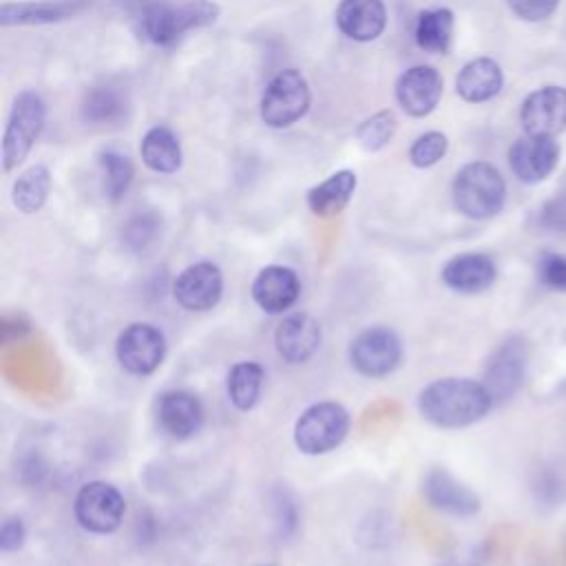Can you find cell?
<instances>
[{"mask_svg": "<svg viewBox=\"0 0 566 566\" xmlns=\"http://www.w3.org/2000/svg\"><path fill=\"white\" fill-rule=\"evenodd\" d=\"M493 405L484 382L469 378H442L420 391V413L444 429H458L482 420Z\"/></svg>", "mask_w": 566, "mask_h": 566, "instance_id": "cell-1", "label": "cell"}, {"mask_svg": "<svg viewBox=\"0 0 566 566\" xmlns=\"http://www.w3.org/2000/svg\"><path fill=\"white\" fill-rule=\"evenodd\" d=\"M219 18L212 0H155L142 13V31L157 46L175 44L190 29L208 27Z\"/></svg>", "mask_w": 566, "mask_h": 566, "instance_id": "cell-2", "label": "cell"}, {"mask_svg": "<svg viewBox=\"0 0 566 566\" xmlns=\"http://www.w3.org/2000/svg\"><path fill=\"white\" fill-rule=\"evenodd\" d=\"M455 208L469 219L495 217L506 201V184L500 170L489 161L462 166L451 186Z\"/></svg>", "mask_w": 566, "mask_h": 566, "instance_id": "cell-3", "label": "cell"}, {"mask_svg": "<svg viewBox=\"0 0 566 566\" xmlns=\"http://www.w3.org/2000/svg\"><path fill=\"white\" fill-rule=\"evenodd\" d=\"M44 122H46L44 99L35 91L18 93L11 104V113H9L4 137H2V164L7 172L18 168L27 159L40 133L44 130Z\"/></svg>", "mask_w": 566, "mask_h": 566, "instance_id": "cell-4", "label": "cell"}, {"mask_svg": "<svg viewBox=\"0 0 566 566\" xmlns=\"http://www.w3.org/2000/svg\"><path fill=\"white\" fill-rule=\"evenodd\" d=\"M312 102L310 84L296 69L279 71L261 95V119L270 128H285L298 122Z\"/></svg>", "mask_w": 566, "mask_h": 566, "instance_id": "cell-5", "label": "cell"}, {"mask_svg": "<svg viewBox=\"0 0 566 566\" xmlns=\"http://www.w3.org/2000/svg\"><path fill=\"white\" fill-rule=\"evenodd\" d=\"M349 429V416L338 402H318L307 407L294 427V442L307 455L336 449Z\"/></svg>", "mask_w": 566, "mask_h": 566, "instance_id": "cell-6", "label": "cell"}, {"mask_svg": "<svg viewBox=\"0 0 566 566\" xmlns=\"http://www.w3.org/2000/svg\"><path fill=\"white\" fill-rule=\"evenodd\" d=\"M126 502L108 482H88L75 495V517L91 533H113L124 517Z\"/></svg>", "mask_w": 566, "mask_h": 566, "instance_id": "cell-7", "label": "cell"}, {"mask_svg": "<svg viewBox=\"0 0 566 566\" xmlns=\"http://www.w3.org/2000/svg\"><path fill=\"white\" fill-rule=\"evenodd\" d=\"M117 360L130 374L146 376L155 371L166 354L164 334L148 323L128 325L117 338Z\"/></svg>", "mask_w": 566, "mask_h": 566, "instance_id": "cell-8", "label": "cell"}, {"mask_svg": "<svg viewBox=\"0 0 566 566\" xmlns=\"http://www.w3.org/2000/svg\"><path fill=\"white\" fill-rule=\"evenodd\" d=\"M528 360V345L524 338L513 336L504 340L491 356L484 369V387L493 400H509L522 385Z\"/></svg>", "mask_w": 566, "mask_h": 566, "instance_id": "cell-9", "label": "cell"}, {"mask_svg": "<svg viewBox=\"0 0 566 566\" xmlns=\"http://www.w3.org/2000/svg\"><path fill=\"white\" fill-rule=\"evenodd\" d=\"M520 122L526 135H559L566 128V88L548 84L528 93L520 106Z\"/></svg>", "mask_w": 566, "mask_h": 566, "instance_id": "cell-10", "label": "cell"}, {"mask_svg": "<svg viewBox=\"0 0 566 566\" xmlns=\"http://www.w3.org/2000/svg\"><path fill=\"white\" fill-rule=\"evenodd\" d=\"M400 340L387 327H371L358 334L349 347L352 365L371 378L387 376L400 360Z\"/></svg>", "mask_w": 566, "mask_h": 566, "instance_id": "cell-11", "label": "cell"}, {"mask_svg": "<svg viewBox=\"0 0 566 566\" xmlns=\"http://www.w3.org/2000/svg\"><path fill=\"white\" fill-rule=\"evenodd\" d=\"M559 161V144L555 137L524 135L509 148V166L524 184L544 181Z\"/></svg>", "mask_w": 566, "mask_h": 566, "instance_id": "cell-12", "label": "cell"}, {"mask_svg": "<svg viewBox=\"0 0 566 566\" xmlns=\"http://www.w3.org/2000/svg\"><path fill=\"white\" fill-rule=\"evenodd\" d=\"M442 77L429 64H416L407 69L396 82V99L400 108L411 117L429 115L442 97Z\"/></svg>", "mask_w": 566, "mask_h": 566, "instance_id": "cell-13", "label": "cell"}, {"mask_svg": "<svg viewBox=\"0 0 566 566\" xmlns=\"http://www.w3.org/2000/svg\"><path fill=\"white\" fill-rule=\"evenodd\" d=\"M221 270L208 261L188 265L175 281V298L190 312L212 310L221 298Z\"/></svg>", "mask_w": 566, "mask_h": 566, "instance_id": "cell-14", "label": "cell"}, {"mask_svg": "<svg viewBox=\"0 0 566 566\" xmlns=\"http://www.w3.org/2000/svg\"><path fill=\"white\" fill-rule=\"evenodd\" d=\"M298 292H301L298 276L294 270L285 265L263 268L252 283L254 303L268 314H281L290 310L296 303Z\"/></svg>", "mask_w": 566, "mask_h": 566, "instance_id": "cell-15", "label": "cell"}, {"mask_svg": "<svg viewBox=\"0 0 566 566\" xmlns=\"http://www.w3.org/2000/svg\"><path fill=\"white\" fill-rule=\"evenodd\" d=\"M336 27L349 40L371 42L387 27V9L382 0H340Z\"/></svg>", "mask_w": 566, "mask_h": 566, "instance_id": "cell-16", "label": "cell"}, {"mask_svg": "<svg viewBox=\"0 0 566 566\" xmlns=\"http://www.w3.org/2000/svg\"><path fill=\"white\" fill-rule=\"evenodd\" d=\"M274 343L276 352L287 363H305L321 345V325L307 314H292L279 325Z\"/></svg>", "mask_w": 566, "mask_h": 566, "instance_id": "cell-17", "label": "cell"}, {"mask_svg": "<svg viewBox=\"0 0 566 566\" xmlns=\"http://www.w3.org/2000/svg\"><path fill=\"white\" fill-rule=\"evenodd\" d=\"M502 86H504L502 66L486 55L469 60L455 77V91L469 104H482L493 99L502 91Z\"/></svg>", "mask_w": 566, "mask_h": 566, "instance_id": "cell-18", "label": "cell"}, {"mask_svg": "<svg viewBox=\"0 0 566 566\" xmlns=\"http://www.w3.org/2000/svg\"><path fill=\"white\" fill-rule=\"evenodd\" d=\"M495 274L497 270L491 256L480 252L458 254L451 261H447V265L442 268V281L451 290L464 292V294H475L486 290L495 281Z\"/></svg>", "mask_w": 566, "mask_h": 566, "instance_id": "cell-19", "label": "cell"}, {"mask_svg": "<svg viewBox=\"0 0 566 566\" xmlns=\"http://www.w3.org/2000/svg\"><path fill=\"white\" fill-rule=\"evenodd\" d=\"M86 7V0H35V2H4L0 9V24H51L73 18Z\"/></svg>", "mask_w": 566, "mask_h": 566, "instance_id": "cell-20", "label": "cell"}, {"mask_svg": "<svg viewBox=\"0 0 566 566\" xmlns=\"http://www.w3.org/2000/svg\"><path fill=\"white\" fill-rule=\"evenodd\" d=\"M159 424L172 438H190L203 422V407L197 396L188 391H168L159 400Z\"/></svg>", "mask_w": 566, "mask_h": 566, "instance_id": "cell-21", "label": "cell"}, {"mask_svg": "<svg viewBox=\"0 0 566 566\" xmlns=\"http://www.w3.org/2000/svg\"><path fill=\"white\" fill-rule=\"evenodd\" d=\"M422 491L436 509L453 515H473L480 509L478 495L447 471H431L424 478Z\"/></svg>", "mask_w": 566, "mask_h": 566, "instance_id": "cell-22", "label": "cell"}, {"mask_svg": "<svg viewBox=\"0 0 566 566\" xmlns=\"http://www.w3.org/2000/svg\"><path fill=\"white\" fill-rule=\"evenodd\" d=\"M356 190V172L352 170H336L325 181L316 184L307 192V206L318 217L338 214L352 199Z\"/></svg>", "mask_w": 566, "mask_h": 566, "instance_id": "cell-23", "label": "cell"}, {"mask_svg": "<svg viewBox=\"0 0 566 566\" xmlns=\"http://www.w3.org/2000/svg\"><path fill=\"white\" fill-rule=\"evenodd\" d=\"M144 164L155 172H177L181 166V146L177 135L168 126H153L146 130L139 144Z\"/></svg>", "mask_w": 566, "mask_h": 566, "instance_id": "cell-24", "label": "cell"}, {"mask_svg": "<svg viewBox=\"0 0 566 566\" xmlns=\"http://www.w3.org/2000/svg\"><path fill=\"white\" fill-rule=\"evenodd\" d=\"M413 38L418 49L427 53H447L453 38V11L444 7L420 11Z\"/></svg>", "mask_w": 566, "mask_h": 566, "instance_id": "cell-25", "label": "cell"}, {"mask_svg": "<svg viewBox=\"0 0 566 566\" xmlns=\"http://www.w3.org/2000/svg\"><path fill=\"white\" fill-rule=\"evenodd\" d=\"M49 190H51V175H49L46 166L35 164V166L27 168L13 181L11 199H13V206L20 212L31 214V212H38L44 206V201L49 197Z\"/></svg>", "mask_w": 566, "mask_h": 566, "instance_id": "cell-26", "label": "cell"}, {"mask_svg": "<svg viewBox=\"0 0 566 566\" xmlns=\"http://www.w3.org/2000/svg\"><path fill=\"white\" fill-rule=\"evenodd\" d=\"M263 385V369L252 360L237 363L228 374V396L237 409H252Z\"/></svg>", "mask_w": 566, "mask_h": 566, "instance_id": "cell-27", "label": "cell"}, {"mask_svg": "<svg viewBox=\"0 0 566 566\" xmlns=\"http://www.w3.org/2000/svg\"><path fill=\"white\" fill-rule=\"evenodd\" d=\"M126 115V99L119 91L99 86L86 93L82 102V117L91 124H115Z\"/></svg>", "mask_w": 566, "mask_h": 566, "instance_id": "cell-28", "label": "cell"}, {"mask_svg": "<svg viewBox=\"0 0 566 566\" xmlns=\"http://www.w3.org/2000/svg\"><path fill=\"white\" fill-rule=\"evenodd\" d=\"M99 166H102V175H104V192L108 199L117 201L126 195V190L133 184L135 177V168L133 161L128 159V155L108 148L99 155Z\"/></svg>", "mask_w": 566, "mask_h": 566, "instance_id": "cell-29", "label": "cell"}, {"mask_svg": "<svg viewBox=\"0 0 566 566\" xmlns=\"http://www.w3.org/2000/svg\"><path fill=\"white\" fill-rule=\"evenodd\" d=\"M398 119L391 111H378L371 117L363 119L356 128V139L365 150H380L396 135Z\"/></svg>", "mask_w": 566, "mask_h": 566, "instance_id": "cell-30", "label": "cell"}, {"mask_svg": "<svg viewBox=\"0 0 566 566\" xmlns=\"http://www.w3.org/2000/svg\"><path fill=\"white\" fill-rule=\"evenodd\" d=\"M447 148H449V139L444 133L427 130L413 139L409 148V161L416 168H429L447 155Z\"/></svg>", "mask_w": 566, "mask_h": 566, "instance_id": "cell-31", "label": "cell"}, {"mask_svg": "<svg viewBox=\"0 0 566 566\" xmlns=\"http://www.w3.org/2000/svg\"><path fill=\"white\" fill-rule=\"evenodd\" d=\"M159 234V221L153 214H137L124 228V241L130 250H146Z\"/></svg>", "mask_w": 566, "mask_h": 566, "instance_id": "cell-32", "label": "cell"}, {"mask_svg": "<svg viewBox=\"0 0 566 566\" xmlns=\"http://www.w3.org/2000/svg\"><path fill=\"white\" fill-rule=\"evenodd\" d=\"M537 276L553 290H566V256L546 252L537 263Z\"/></svg>", "mask_w": 566, "mask_h": 566, "instance_id": "cell-33", "label": "cell"}, {"mask_svg": "<svg viewBox=\"0 0 566 566\" xmlns=\"http://www.w3.org/2000/svg\"><path fill=\"white\" fill-rule=\"evenodd\" d=\"M509 9L524 22H542L551 18L559 0H506Z\"/></svg>", "mask_w": 566, "mask_h": 566, "instance_id": "cell-34", "label": "cell"}, {"mask_svg": "<svg viewBox=\"0 0 566 566\" xmlns=\"http://www.w3.org/2000/svg\"><path fill=\"white\" fill-rule=\"evenodd\" d=\"M539 226L553 232H566V192L548 199L542 206Z\"/></svg>", "mask_w": 566, "mask_h": 566, "instance_id": "cell-35", "label": "cell"}, {"mask_svg": "<svg viewBox=\"0 0 566 566\" xmlns=\"http://www.w3.org/2000/svg\"><path fill=\"white\" fill-rule=\"evenodd\" d=\"M24 542V526L20 520H7L0 531V546L2 551H15Z\"/></svg>", "mask_w": 566, "mask_h": 566, "instance_id": "cell-36", "label": "cell"}]
</instances>
